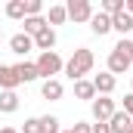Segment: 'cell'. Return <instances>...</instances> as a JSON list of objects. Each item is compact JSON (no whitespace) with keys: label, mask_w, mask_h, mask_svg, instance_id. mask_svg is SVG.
I'll use <instances>...</instances> for the list:
<instances>
[{"label":"cell","mask_w":133,"mask_h":133,"mask_svg":"<svg viewBox=\"0 0 133 133\" xmlns=\"http://www.w3.org/2000/svg\"><path fill=\"white\" fill-rule=\"evenodd\" d=\"M96 65V56H93V50H87V46H81V50H74L71 53V59L65 62V74L71 81H84V74H90Z\"/></svg>","instance_id":"6da1fadb"},{"label":"cell","mask_w":133,"mask_h":133,"mask_svg":"<svg viewBox=\"0 0 133 133\" xmlns=\"http://www.w3.org/2000/svg\"><path fill=\"white\" fill-rule=\"evenodd\" d=\"M34 65H37V74H40L43 81H53L59 71H65V62H62V56H59L56 50H50V53H40Z\"/></svg>","instance_id":"7a4b0ae2"},{"label":"cell","mask_w":133,"mask_h":133,"mask_svg":"<svg viewBox=\"0 0 133 133\" xmlns=\"http://www.w3.org/2000/svg\"><path fill=\"white\" fill-rule=\"evenodd\" d=\"M65 12H68L71 22H90L96 9H93L90 0H68V3H65Z\"/></svg>","instance_id":"3957f363"},{"label":"cell","mask_w":133,"mask_h":133,"mask_svg":"<svg viewBox=\"0 0 133 133\" xmlns=\"http://www.w3.org/2000/svg\"><path fill=\"white\" fill-rule=\"evenodd\" d=\"M90 108H93V118H96V124H105L118 108H115V99L111 96H96V99L90 102Z\"/></svg>","instance_id":"277c9868"},{"label":"cell","mask_w":133,"mask_h":133,"mask_svg":"<svg viewBox=\"0 0 133 133\" xmlns=\"http://www.w3.org/2000/svg\"><path fill=\"white\" fill-rule=\"evenodd\" d=\"M93 87H96V96H111L115 87H118V77L108 74V71H99V74L93 77Z\"/></svg>","instance_id":"5b68a950"},{"label":"cell","mask_w":133,"mask_h":133,"mask_svg":"<svg viewBox=\"0 0 133 133\" xmlns=\"http://www.w3.org/2000/svg\"><path fill=\"white\" fill-rule=\"evenodd\" d=\"M40 96L46 102H59L62 96H65V87H62V81L59 77H53V81H43L40 84Z\"/></svg>","instance_id":"8992f818"},{"label":"cell","mask_w":133,"mask_h":133,"mask_svg":"<svg viewBox=\"0 0 133 133\" xmlns=\"http://www.w3.org/2000/svg\"><path fill=\"white\" fill-rule=\"evenodd\" d=\"M9 50H12L16 56H28V53L34 50V37H28L25 31L12 34V37H9Z\"/></svg>","instance_id":"52a82bcc"},{"label":"cell","mask_w":133,"mask_h":133,"mask_svg":"<svg viewBox=\"0 0 133 133\" xmlns=\"http://www.w3.org/2000/svg\"><path fill=\"white\" fill-rule=\"evenodd\" d=\"M53 46H56V28H50V25H46L43 31L34 37V50H40V53H50Z\"/></svg>","instance_id":"ba28073f"},{"label":"cell","mask_w":133,"mask_h":133,"mask_svg":"<svg viewBox=\"0 0 133 133\" xmlns=\"http://www.w3.org/2000/svg\"><path fill=\"white\" fill-rule=\"evenodd\" d=\"M111 31H118L121 37H127L133 31V16L124 9V12H118V16H111Z\"/></svg>","instance_id":"9c48e42d"},{"label":"cell","mask_w":133,"mask_h":133,"mask_svg":"<svg viewBox=\"0 0 133 133\" xmlns=\"http://www.w3.org/2000/svg\"><path fill=\"white\" fill-rule=\"evenodd\" d=\"M16 68V74H19V84H31V81H40V74H37V65L34 62H19V65H12Z\"/></svg>","instance_id":"30bf717a"},{"label":"cell","mask_w":133,"mask_h":133,"mask_svg":"<svg viewBox=\"0 0 133 133\" xmlns=\"http://www.w3.org/2000/svg\"><path fill=\"white\" fill-rule=\"evenodd\" d=\"M130 121H133L130 115H124V111L118 108V111H115L105 124H108V130H111V133H127V130H130Z\"/></svg>","instance_id":"8fae6325"},{"label":"cell","mask_w":133,"mask_h":133,"mask_svg":"<svg viewBox=\"0 0 133 133\" xmlns=\"http://www.w3.org/2000/svg\"><path fill=\"white\" fill-rule=\"evenodd\" d=\"M130 65H133V62H127V59H124V56H121L118 50H111V53H108V68H105V71L118 77V74H124V71H127Z\"/></svg>","instance_id":"7c38bea8"},{"label":"cell","mask_w":133,"mask_h":133,"mask_svg":"<svg viewBox=\"0 0 133 133\" xmlns=\"http://www.w3.org/2000/svg\"><path fill=\"white\" fill-rule=\"evenodd\" d=\"M90 31L105 37V34L111 31V16H105V12H93V19H90Z\"/></svg>","instance_id":"4fadbf2b"},{"label":"cell","mask_w":133,"mask_h":133,"mask_svg":"<svg viewBox=\"0 0 133 133\" xmlns=\"http://www.w3.org/2000/svg\"><path fill=\"white\" fill-rule=\"evenodd\" d=\"M16 87H19V74H16V68L0 62V90H16Z\"/></svg>","instance_id":"5bb4252c"},{"label":"cell","mask_w":133,"mask_h":133,"mask_svg":"<svg viewBox=\"0 0 133 133\" xmlns=\"http://www.w3.org/2000/svg\"><path fill=\"white\" fill-rule=\"evenodd\" d=\"M0 111H3V115L19 111V93H16V90H0Z\"/></svg>","instance_id":"9a60e30c"},{"label":"cell","mask_w":133,"mask_h":133,"mask_svg":"<svg viewBox=\"0 0 133 133\" xmlns=\"http://www.w3.org/2000/svg\"><path fill=\"white\" fill-rule=\"evenodd\" d=\"M43 19H46V25H50V28H56V25H65V19H68L65 3H53V6H50V12H46Z\"/></svg>","instance_id":"2e32d148"},{"label":"cell","mask_w":133,"mask_h":133,"mask_svg":"<svg viewBox=\"0 0 133 133\" xmlns=\"http://www.w3.org/2000/svg\"><path fill=\"white\" fill-rule=\"evenodd\" d=\"M74 96L77 99H84V102H93L96 99V87H93V81H74Z\"/></svg>","instance_id":"e0dca14e"},{"label":"cell","mask_w":133,"mask_h":133,"mask_svg":"<svg viewBox=\"0 0 133 133\" xmlns=\"http://www.w3.org/2000/svg\"><path fill=\"white\" fill-rule=\"evenodd\" d=\"M43 28H46V19H43V16H28V19H25V34H28V37H37Z\"/></svg>","instance_id":"ac0fdd59"},{"label":"cell","mask_w":133,"mask_h":133,"mask_svg":"<svg viewBox=\"0 0 133 133\" xmlns=\"http://www.w3.org/2000/svg\"><path fill=\"white\" fill-rule=\"evenodd\" d=\"M3 12H6L9 19H16V22H25V0H9V3L3 6Z\"/></svg>","instance_id":"d6986e66"},{"label":"cell","mask_w":133,"mask_h":133,"mask_svg":"<svg viewBox=\"0 0 133 133\" xmlns=\"http://www.w3.org/2000/svg\"><path fill=\"white\" fill-rule=\"evenodd\" d=\"M111 50H118V53H121L127 62H133V40H130V37H121V40H118Z\"/></svg>","instance_id":"ffe728a7"},{"label":"cell","mask_w":133,"mask_h":133,"mask_svg":"<svg viewBox=\"0 0 133 133\" xmlns=\"http://www.w3.org/2000/svg\"><path fill=\"white\" fill-rule=\"evenodd\" d=\"M40 133H62L59 130V118L56 115H43L40 118Z\"/></svg>","instance_id":"44dd1931"},{"label":"cell","mask_w":133,"mask_h":133,"mask_svg":"<svg viewBox=\"0 0 133 133\" xmlns=\"http://www.w3.org/2000/svg\"><path fill=\"white\" fill-rule=\"evenodd\" d=\"M124 3H127V0H102V9H99V12L118 16V12H124Z\"/></svg>","instance_id":"7402d4cb"},{"label":"cell","mask_w":133,"mask_h":133,"mask_svg":"<svg viewBox=\"0 0 133 133\" xmlns=\"http://www.w3.org/2000/svg\"><path fill=\"white\" fill-rule=\"evenodd\" d=\"M43 12V3L40 0H25V19L28 16H40Z\"/></svg>","instance_id":"603a6c76"},{"label":"cell","mask_w":133,"mask_h":133,"mask_svg":"<svg viewBox=\"0 0 133 133\" xmlns=\"http://www.w3.org/2000/svg\"><path fill=\"white\" fill-rule=\"evenodd\" d=\"M19 133H40V118H25V124H22Z\"/></svg>","instance_id":"cb8c5ba5"},{"label":"cell","mask_w":133,"mask_h":133,"mask_svg":"<svg viewBox=\"0 0 133 133\" xmlns=\"http://www.w3.org/2000/svg\"><path fill=\"white\" fill-rule=\"evenodd\" d=\"M65 133H93V124H87V121H77L71 130H65Z\"/></svg>","instance_id":"d4e9b609"},{"label":"cell","mask_w":133,"mask_h":133,"mask_svg":"<svg viewBox=\"0 0 133 133\" xmlns=\"http://www.w3.org/2000/svg\"><path fill=\"white\" fill-rule=\"evenodd\" d=\"M121 111L133 118V93H127V96H124V108H121Z\"/></svg>","instance_id":"484cf974"},{"label":"cell","mask_w":133,"mask_h":133,"mask_svg":"<svg viewBox=\"0 0 133 133\" xmlns=\"http://www.w3.org/2000/svg\"><path fill=\"white\" fill-rule=\"evenodd\" d=\"M93 133H111V130H108V124H93Z\"/></svg>","instance_id":"4316f807"},{"label":"cell","mask_w":133,"mask_h":133,"mask_svg":"<svg viewBox=\"0 0 133 133\" xmlns=\"http://www.w3.org/2000/svg\"><path fill=\"white\" fill-rule=\"evenodd\" d=\"M124 9H127V12L133 16V0H127V3H124Z\"/></svg>","instance_id":"83f0119b"},{"label":"cell","mask_w":133,"mask_h":133,"mask_svg":"<svg viewBox=\"0 0 133 133\" xmlns=\"http://www.w3.org/2000/svg\"><path fill=\"white\" fill-rule=\"evenodd\" d=\"M0 133H19V130H16V127H3Z\"/></svg>","instance_id":"f1b7e54d"},{"label":"cell","mask_w":133,"mask_h":133,"mask_svg":"<svg viewBox=\"0 0 133 133\" xmlns=\"http://www.w3.org/2000/svg\"><path fill=\"white\" fill-rule=\"evenodd\" d=\"M127 133H133V121H130V130H127Z\"/></svg>","instance_id":"f546056e"},{"label":"cell","mask_w":133,"mask_h":133,"mask_svg":"<svg viewBox=\"0 0 133 133\" xmlns=\"http://www.w3.org/2000/svg\"><path fill=\"white\" fill-rule=\"evenodd\" d=\"M0 40H3V28H0Z\"/></svg>","instance_id":"4dcf8cb0"},{"label":"cell","mask_w":133,"mask_h":133,"mask_svg":"<svg viewBox=\"0 0 133 133\" xmlns=\"http://www.w3.org/2000/svg\"><path fill=\"white\" fill-rule=\"evenodd\" d=\"M130 93H133V90H130Z\"/></svg>","instance_id":"1f68e13d"}]
</instances>
